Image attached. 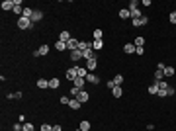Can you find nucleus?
<instances>
[{"mask_svg":"<svg viewBox=\"0 0 176 131\" xmlns=\"http://www.w3.org/2000/svg\"><path fill=\"white\" fill-rule=\"evenodd\" d=\"M33 26H35V24H33L29 18H24V16L18 18V27H20V30H31Z\"/></svg>","mask_w":176,"mask_h":131,"instance_id":"f257e3e1","label":"nucleus"},{"mask_svg":"<svg viewBox=\"0 0 176 131\" xmlns=\"http://www.w3.org/2000/svg\"><path fill=\"white\" fill-rule=\"evenodd\" d=\"M2 10H14V0H4L2 2Z\"/></svg>","mask_w":176,"mask_h":131,"instance_id":"f3484780","label":"nucleus"},{"mask_svg":"<svg viewBox=\"0 0 176 131\" xmlns=\"http://www.w3.org/2000/svg\"><path fill=\"white\" fill-rule=\"evenodd\" d=\"M22 131H24V129H22Z\"/></svg>","mask_w":176,"mask_h":131,"instance_id":"c03bdc74","label":"nucleus"},{"mask_svg":"<svg viewBox=\"0 0 176 131\" xmlns=\"http://www.w3.org/2000/svg\"><path fill=\"white\" fill-rule=\"evenodd\" d=\"M92 49L98 53L100 49H104V41H102V39H94V41H92Z\"/></svg>","mask_w":176,"mask_h":131,"instance_id":"ddd939ff","label":"nucleus"},{"mask_svg":"<svg viewBox=\"0 0 176 131\" xmlns=\"http://www.w3.org/2000/svg\"><path fill=\"white\" fill-rule=\"evenodd\" d=\"M39 131H53V125H49V123H43L39 127Z\"/></svg>","mask_w":176,"mask_h":131,"instance_id":"e433bc0d","label":"nucleus"},{"mask_svg":"<svg viewBox=\"0 0 176 131\" xmlns=\"http://www.w3.org/2000/svg\"><path fill=\"white\" fill-rule=\"evenodd\" d=\"M53 131H63V127L59 123H55V125H53Z\"/></svg>","mask_w":176,"mask_h":131,"instance_id":"79ce46f5","label":"nucleus"},{"mask_svg":"<svg viewBox=\"0 0 176 131\" xmlns=\"http://www.w3.org/2000/svg\"><path fill=\"white\" fill-rule=\"evenodd\" d=\"M162 76H165V71H162V69H157V71H155V82H161Z\"/></svg>","mask_w":176,"mask_h":131,"instance_id":"aec40b11","label":"nucleus"},{"mask_svg":"<svg viewBox=\"0 0 176 131\" xmlns=\"http://www.w3.org/2000/svg\"><path fill=\"white\" fill-rule=\"evenodd\" d=\"M133 43H135V47H143V45H145V37L137 35V37H135V41H133Z\"/></svg>","mask_w":176,"mask_h":131,"instance_id":"c85d7f7f","label":"nucleus"},{"mask_svg":"<svg viewBox=\"0 0 176 131\" xmlns=\"http://www.w3.org/2000/svg\"><path fill=\"white\" fill-rule=\"evenodd\" d=\"M147 24H149V18H147V16H141L139 20H131L133 27H141V26H147Z\"/></svg>","mask_w":176,"mask_h":131,"instance_id":"7ed1b4c3","label":"nucleus"},{"mask_svg":"<svg viewBox=\"0 0 176 131\" xmlns=\"http://www.w3.org/2000/svg\"><path fill=\"white\" fill-rule=\"evenodd\" d=\"M98 67V59H90V61H86V69H88V72H94V69Z\"/></svg>","mask_w":176,"mask_h":131,"instance_id":"1a4fd4ad","label":"nucleus"},{"mask_svg":"<svg viewBox=\"0 0 176 131\" xmlns=\"http://www.w3.org/2000/svg\"><path fill=\"white\" fill-rule=\"evenodd\" d=\"M24 18H29V20H31V16H33V10H31V8H24Z\"/></svg>","mask_w":176,"mask_h":131,"instance_id":"7c9ffc66","label":"nucleus"},{"mask_svg":"<svg viewBox=\"0 0 176 131\" xmlns=\"http://www.w3.org/2000/svg\"><path fill=\"white\" fill-rule=\"evenodd\" d=\"M112 80H114V84H116V86H121V84H123V76H121V75H116Z\"/></svg>","mask_w":176,"mask_h":131,"instance_id":"cd10ccee","label":"nucleus"},{"mask_svg":"<svg viewBox=\"0 0 176 131\" xmlns=\"http://www.w3.org/2000/svg\"><path fill=\"white\" fill-rule=\"evenodd\" d=\"M102 35H104V31H102V30H94L92 37H94V39H102Z\"/></svg>","mask_w":176,"mask_h":131,"instance_id":"2f4dec72","label":"nucleus"},{"mask_svg":"<svg viewBox=\"0 0 176 131\" xmlns=\"http://www.w3.org/2000/svg\"><path fill=\"white\" fill-rule=\"evenodd\" d=\"M43 20V12L41 10H33V16H31V22L35 24V22H41Z\"/></svg>","mask_w":176,"mask_h":131,"instance_id":"9b49d317","label":"nucleus"},{"mask_svg":"<svg viewBox=\"0 0 176 131\" xmlns=\"http://www.w3.org/2000/svg\"><path fill=\"white\" fill-rule=\"evenodd\" d=\"M166 94H168V96H174V94H176V90H174L172 86H168V88H166Z\"/></svg>","mask_w":176,"mask_h":131,"instance_id":"58836bf2","label":"nucleus"},{"mask_svg":"<svg viewBox=\"0 0 176 131\" xmlns=\"http://www.w3.org/2000/svg\"><path fill=\"white\" fill-rule=\"evenodd\" d=\"M53 49H55V51H69V49H67V43L65 41H59V39H57V41H55V45H53Z\"/></svg>","mask_w":176,"mask_h":131,"instance_id":"6e6552de","label":"nucleus"},{"mask_svg":"<svg viewBox=\"0 0 176 131\" xmlns=\"http://www.w3.org/2000/svg\"><path fill=\"white\" fill-rule=\"evenodd\" d=\"M80 106H82V104H80V102L77 100V98H73V100L69 102V108H70V110H78V108H80Z\"/></svg>","mask_w":176,"mask_h":131,"instance_id":"412c9836","label":"nucleus"},{"mask_svg":"<svg viewBox=\"0 0 176 131\" xmlns=\"http://www.w3.org/2000/svg\"><path fill=\"white\" fill-rule=\"evenodd\" d=\"M77 100L80 102V104H86V102L90 100V94H88L86 90H80V94H78V96H77Z\"/></svg>","mask_w":176,"mask_h":131,"instance_id":"423d86ee","label":"nucleus"},{"mask_svg":"<svg viewBox=\"0 0 176 131\" xmlns=\"http://www.w3.org/2000/svg\"><path fill=\"white\" fill-rule=\"evenodd\" d=\"M35 86H37V88H41V90H45V88H49V80H45V78H37Z\"/></svg>","mask_w":176,"mask_h":131,"instance_id":"4468645a","label":"nucleus"},{"mask_svg":"<svg viewBox=\"0 0 176 131\" xmlns=\"http://www.w3.org/2000/svg\"><path fill=\"white\" fill-rule=\"evenodd\" d=\"M121 94H123V90H121V86H116L114 90H112V96H114V98H121Z\"/></svg>","mask_w":176,"mask_h":131,"instance_id":"393cba45","label":"nucleus"},{"mask_svg":"<svg viewBox=\"0 0 176 131\" xmlns=\"http://www.w3.org/2000/svg\"><path fill=\"white\" fill-rule=\"evenodd\" d=\"M129 14H131V20H139L141 16H143V14H141V10H139V8H137V10H131Z\"/></svg>","mask_w":176,"mask_h":131,"instance_id":"a878e982","label":"nucleus"},{"mask_svg":"<svg viewBox=\"0 0 176 131\" xmlns=\"http://www.w3.org/2000/svg\"><path fill=\"white\" fill-rule=\"evenodd\" d=\"M106 86H108V88H110V90H114V88H116V84H114V80H108V84H106Z\"/></svg>","mask_w":176,"mask_h":131,"instance_id":"a19ab883","label":"nucleus"},{"mask_svg":"<svg viewBox=\"0 0 176 131\" xmlns=\"http://www.w3.org/2000/svg\"><path fill=\"white\" fill-rule=\"evenodd\" d=\"M78 43H80V39L70 37V41L67 43V49H69V53H70V51H74V49H78Z\"/></svg>","mask_w":176,"mask_h":131,"instance_id":"0eeeda50","label":"nucleus"},{"mask_svg":"<svg viewBox=\"0 0 176 131\" xmlns=\"http://www.w3.org/2000/svg\"><path fill=\"white\" fill-rule=\"evenodd\" d=\"M137 8H139V2H137V0H131V2H129V12L137 10Z\"/></svg>","mask_w":176,"mask_h":131,"instance_id":"473e14b6","label":"nucleus"},{"mask_svg":"<svg viewBox=\"0 0 176 131\" xmlns=\"http://www.w3.org/2000/svg\"><path fill=\"white\" fill-rule=\"evenodd\" d=\"M70 61H73V63H77V61H80L82 59V51L80 49H74V51H70Z\"/></svg>","mask_w":176,"mask_h":131,"instance_id":"39448f33","label":"nucleus"},{"mask_svg":"<svg viewBox=\"0 0 176 131\" xmlns=\"http://www.w3.org/2000/svg\"><path fill=\"white\" fill-rule=\"evenodd\" d=\"M86 82L98 84V82H100V76H98V75H94V72H88V76H86Z\"/></svg>","mask_w":176,"mask_h":131,"instance_id":"f8f14e48","label":"nucleus"},{"mask_svg":"<svg viewBox=\"0 0 176 131\" xmlns=\"http://www.w3.org/2000/svg\"><path fill=\"white\" fill-rule=\"evenodd\" d=\"M135 53H137V55H145V49H143V47H137Z\"/></svg>","mask_w":176,"mask_h":131,"instance_id":"ea45409f","label":"nucleus"},{"mask_svg":"<svg viewBox=\"0 0 176 131\" xmlns=\"http://www.w3.org/2000/svg\"><path fill=\"white\" fill-rule=\"evenodd\" d=\"M84 84H86V78H80V76H77V78H74V82H73V86L84 90Z\"/></svg>","mask_w":176,"mask_h":131,"instance_id":"9d476101","label":"nucleus"},{"mask_svg":"<svg viewBox=\"0 0 176 131\" xmlns=\"http://www.w3.org/2000/svg\"><path fill=\"white\" fill-rule=\"evenodd\" d=\"M78 76H80V78H86V76H88V69L86 67H78Z\"/></svg>","mask_w":176,"mask_h":131,"instance_id":"bb28decb","label":"nucleus"},{"mask_svg":"<svg viewBox=\"0 0 176 131\" xmlns=\"http://www.w3.org/2000/svg\"><path fill=\"white\" fill-rule=\"evenodd\" d=\"M82 59L90 61V59H98V53L94 51V49H86V51H82Z\"/></svg>","mask_w":176,"mask_h":131,"instance_id":"20e7f679","label":"nucleus"},{"mask_svg":"<svg viewBox=\"0 0 176 131\" xmlns=\"http://www.w3.org/2000/svg\"><path fill=\"white\" fill-rule=\"evenodd\" d=\"M135 49H137L135 43H125V45H123V51L129 53V55H131V53H135Z\"/></svg>","mask_w":176,"mask_h":131,"instance_id":"a211bd4d","label":"nucleus"},{"mask_svg":"<svg viewBox=\"0 0 176 131\" xmlns=\"http://www.w3.org/2000/svg\"><path fill=\"white\" fill-rule=\"evenodd\" d=\"M78 94H80V88H77V86H73V88H70V96H73V98H77Z\"/></svg>","mask_w":176,"mask_h":131,"instance_id":"72a5a7b5","label":"nucleus"},{"mask_svg":"<svg viewBox=\"0 0 176 131\" xmlns=\"http://www.w3.org/2000/svg\"><path fill=\"white\" fill-rule=\"evenodd\" d=\"M37 51H39V57H43V55H47L49 51H51V45H47V43H43L41 45L39 49H37Z\"/></svg>","mask_w":176,"mask_h":131,"instance_id":"2eb2a0df","label":"nucleus"},{"mask_svg":"<svg viewBox=\"0 0 176 131\" xmlns=\"http://www.w3.org/2000/svg\"><path fill=\"white\" fill-rule=\"evenodd\" d=\"M24 131H35V125L33 123H24Z\"/></svg>","mask_w":176,"mask_h":131,"instance_id":"c9c22d12","label":"nucleus"},{"mask_svg":"<svg viewBox=\"0 0 176 131\" xmlns=\"http://www.w3.org/2000/svg\"><path fill=\"white\" fill-rule=\"evenodd\" d=\"M65 76H67V80H70V82H74V78H77V76H78V67H77V65H74V67L67 69Z\"/></svg>","mask_w":176,"mask_h":131,"instance_id":"f03ea898","label":"nucleus"},{"mask_svg":"<svg viewBox=\"0 0 176 131\" xmlns=\"http://www.w3.org/2000/svg\"><path fill=\"white\" fill-rule=\"evenodd\" d=\"M57 39H59V41H65V43H69V41H70V34H69V31H61Z\"/></svg>","mask_w":176,"mask_h":131,"instance_id":"dca6fc26","label":"nucleus"},{"mask_svg":"<svg viewBox=\"0 0 176 131\" xmlns=\"http://www.w3.org/2000/svg\"><path fill=\"white\" fill-rule=\"evenodd\" d=\"M77 131H80V129H77Z\"/></svg>","mask_w":176,"mask_h":131,"instance_id":"37998d69","label":"nucleus"},{"mask_svg":"<svg viewBox=\"0 0 176 131\" xmlns=\"http://www.w3.org/2000/svg\"><path fill=\"white\" fill-rule=\"evenodd\" d=\"M147 92H149L151 96H155V94H158V84H157V82H153V84H151L149 88H147Z\"/></svg>","mask_w":176,"mask_h":131,"instance_id":"6ab92c4d","label":"nucleus"},{"mask_svg":"<svg viewBox=\"0 0 176 131\" xmlns=\"http://www.w3.org/2000/svg\"><path fill=\"white\" fill-rule=\"evenodd\" d=\"M168 22H170V24H176V10H174V12H170V16H168Z\"/></svg>","mask_w":176,"mask_h":131,"instance_id":"4c0bfd02","label":"nucleus"},{"mask_svg":"<svg viewBox=\"0 0 176 131\" xmlns=\"http://www.w3.org/2000/svg\"><path fill=\"white\" fill-rule=\"evenodd\" d=\"M59 86H61V80H59V78H51V80H49V88H51V90H55Z\"/></svg>","mask_w":176,"mask_h":131,"instance_id":"5701e85b","label":"nucleus"},{"mask_svg":"<svg viewBox=\"0 0 176 131\" xmlns=\"http://www.w3.org/2000/svg\"><path fill=\"white\" fill-rule=\"evenodd\" d=\"M117 16H119L121 20H127V18H131V14H129V8H123V10H119V14H117Z\"/></svg>","mask_w":176,"mask_h":131,"instance_id":"4be33fe9","label":"nucleus"},{"mask_svg":"<svg viewBox=\"0 0 176 131\" xmlns=\"http://www.w3.org/2000/svg\"><path fill=\"white\" fill-rule=\"evenodd\" d=\"M78 129L80 131H90V121H80V125H78Z\"/></svg>","mask_w":176,"mask_h":131,"instance_id":"b1692460","label":"nucleus"},{"mask_svg":"<svg viewBox=\"0 0 176 131\" xmlns=\"http://www.w3.org/2000/svg\"><path fill=\"white\" fill-rule=\"evenodd\" d=\"M174 75H176L174 67H165V76H174Z\"/></svg>","mask_w":176,"mask_h":131,"instance_id":"c756f323","label":"nucleus"},{"mask_svg":"<svg viewBox=\"0 0 176 131\" xmlns=\"http://www.w3.org/2000/svg\"><path fill=\"white\" fill-rule=\"evenodd\" d=\"M59 102H61V104H63V106H69V102H70V98H69V96H61V98H59Z\"/></svg>","mask_w":176,"mask_h":131,"instance_id":"f704fd0d","label":"nucleus"}]
</instances>
